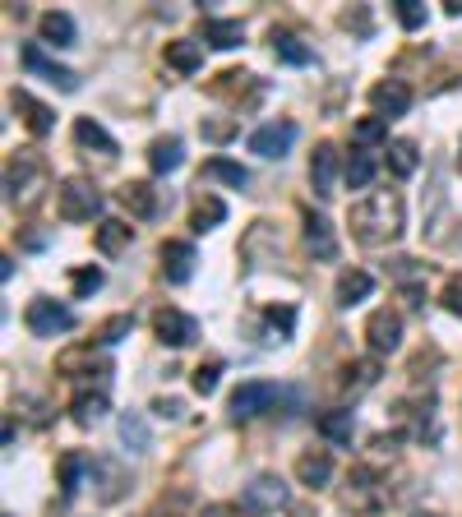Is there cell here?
<instances>
[{
  "label": "cell",
  "mask_w": 462,
  "mask_h": 517,
  "mask_svg": "<svg viewBox=\"0 0 462 517\" xmlns=\"http://www.w3.org/2000/svg\"><path fill=\"white\" fill-rule=\"evenodd\" d=\"M375 153H370V148H356L352 157H347V167H342V176H347V185H352V190H365V185L375 181Z\"/></svg>",
  "instance_id": "28"
},
{
  "label": "cell",
  "mask_w": 462,
  "mask_h": 517,
  "mask_svg": "<svg viewBox=\"0 0 462 517\" xmlns=\"http://www.w3.org/2000/svg\"><path fill=\"white\" fill-rule=\"evenodd\" d=\"M393 10H398V24L407 28V33H416V28H426V5H421V0H398Z\"/></svg>",
  "instance_id": "38"
},
{
  "label": "cell",
  "mask_w": 462,
  "mask_h": 517,
  "mask_svg": "<svg viewBox=\"0 0 462 517\" xmlns=\"http://www.w3.org/2000/svg\"><path fill=\"white\" fill-rule=\"evenodd\" d=\"M365 342H370V351L375 356H393V351L402 347V314L398 310H375L370 319H365Z\"/></svg>",
  "instance_id": "8"
},
{
  "label": "cell",
  "mask_w": 462,
  "mask_h": 517,
  "mask_svg": "<svg viewBox=\"0 0 462 517\" xmlns=\"http://www.w3.org/2000/svg\"><path fill=\"white\" fill-rule=\"evenodd\" d=\"M370 107H375L379 121H398L412 111V88L402 84V79H384V84L370 88Z\"/></svg>",
  "instance_id": "10"
},
{
  "label": "cell",
  "mask_w": 462,
  "mask_h": 517,
  "mask_svg": "<svg viewBox=\"0 0 462 517\" xmlns=\"http://www.w3.org/2000/svg\"><path fill=\"white\" fill-rule=\"evenodd\" d=\"M56 204H61L65 222H93L102 213V190L88 176H65L61 190H56Z\"/></svg>",
  "instance_id": "4"
},
{
  "label": "cell",
  "mask_w": 462,
  "mask_h": 517,
  "mask_svg": "<svg viewBox=\"0 0 462 517\" xmlns=\"http://www.w3.org/2000/svg\"><path fill=\"white\" fill-rule=\"evenodd\" d=\"M162 273L171 287H185L195 277V245L190 241H167L162 245Z\"/></svg>",
  "instance_id": "13"
},
{
  "label": "cell",
  "mask_w": 462,
  "mask_h": 517,
  "mask_svg": "<svg viewBox=\"0 0 462 517\" xmlns=\"http://www.w3.org/2000/svg\"><path fill=\"white\" fill-rule=\"evenodd\" d=\"M273 51H278L287 65H310L315 56H310V47H301L292 33H273Z\"/></svg>",
  "instance_id": "36"
},
{
  "label": "cell",
  "mask_w": 462,
  "mask_h": 517,
  "mask_svg": "<svg viewBox=\"0 0 462 517\" xmlns=\"http://www.w3.org/2000/svg\"><path fill=\"white\" fill-rule=\"evenodd\" d=\"M370 291H375V277L365 273V268H342L338 287H333V301H338V305H356V301H365Z\"/></svg>",
  "instance_id": "21"
},
{
  "label": "cell",
  "mask_w": 462,
  "mask_h": 517,
  "mask_svg": "<svg viewBox=\"0 0 462 517\" xmlns=\"http://www.w3.org/2000/svg\"><path fill=\"white\" fill-rule=\"evenodd\" d=\"M70 287H74V296H93V291H102V268H74Z\"/></svg>",
  "instance_id": "39"
},
{
  "label": "cell",
  "mask_w": 462,
  "mask_h": 517,
  "mask_svg": "<svg viewBox=\"0 0 462 517\" xmlns=\"http://www.w3.org/2000/svg\"><path fill=\"white\" fill-rule=\"evenodd\" d=\"M130 241H134V227L130 222H116V217H107V222H98V250L107 254H121V250H130Z\"/></svg>",
  "instance_id": "26"
},
{
  "label": "cell",
  "mask_w": 462,
  "mask_h": 517,
  "mask_svg": "<svg viewBox=\"0 0 462 517\" xmlns=\"http://www.w3.org/2000/svg\"><path fill=\"white\" fill-rule=\"evenodd\" d=\"M10 102H14V111L24 116V125L37 134V139H47V134L56 130V116H51V107H42V102H37L33 93H24V88H14Z\"/></svg>",
  "instance_id": "17"
},
{
  "label": "cell",
  "mask_w": 462,
  "mask_h": 517,
  "mask_svg": "<svg viewBox=\"0 0 462 517\" xmlns=\"http://www.w3.org/2000/svg\"><path fill=\"white\" fill-rule=\"evenodd\" d=\"M84 471H93V462H88L84 453H65L61 457V485H65V494H79V485H84Z\"/></svg>",
  "instance_id": "34"
},
{
  "label": "cell",
  "mask_w": 462,
  "mask_h": 517,
  "mask_svg": "<svg viewBox=\"0 0 462 517\" xmlns=\"http://www.w3.org/2000/svg\"><path fill=\"white\" fill-rule=\"evenodd\" d=\"M24 65H28L33 74H42V79H51V84L61 88V93H74V88H79V74L65 70V65H56V61H47L37 42H28V47H24Z\"/></svg>",
  "instance_id": "15"
},
{
  "label": "cell",
  "mask_w": 462,
  "mask_h": 517,
  "mask_svg": "<svg viewBox=\"0 0 462 517\" xmlns=\"http://www.w3.org/2000/svg\"><path fill=\"white\" fill-rule=\"evenodd\" d=\"M347 227L361 245H393L407 231V204H402L398 190H375L365 194L361 204H352Z\"/></svg>",
  "instance_id": "1"
},
{
  "label": "cell",
  "mask_w": 462,
  "mask_h": 517,
  "mask_svg": "<svg viewBox=\"0 0 462 517\" xmlns=\"http://www.w3.org/2000/svg\"><path fill=\"white\" fill-rule=\"evenodd\" d=\"M310 185H315L319 199H333V185H338V148L333 144H319L315 157H310Z\"/></svg>",
  "instance_id": "14"
},
{
  "label": "cell",
  "mask_w": 462,
  "mask_h": 517,
  "mask_svg": "<svg viewBox=\"0 0 462 517\" xmlns=\"http://www.w3.org/2000/svg\"><path fill=\"white\" fill-rule=\"evenodd\" d=\"M384 153H389V171H393V176H412V171L421 167V157H416L412 139H393Z\"/></svg>",
  "instance_id": "32"
},
{
  "label": "cell",
  "mask_w": 462,
  "mask_h": 517,
  "mask_svg": "<svg viewBox=\"0 0 462 517\" xmlns=\"http://www.w3.org/2000/svg\"><path fill=\"white\" fill-rule=\"evenodd\" d=\"M356 144L361 148H375V144H384L389 139V121H379V116H365V121H356Z\"/></svg>",
  "instance_id": "37"
},
{
  "label": "cell",
  "mask_w": 462,
  "mask_h": 517,
  "mask_svg": "<svg viewBox=\"0 0 462 517\" xmlns=\"http://www.w3.org/2000/svg\"><path fill=\"white\" fill-rule=\"evenodd\" d=\"M305 250L315 259H338V236L324 213H305Z\"/></svg>",
  "instance_id": "16"
},
{
  "label": "cell",
  "mask_w": 462,
  "mask_h": 517,
  "mask_svg": "<svg viewBox=\"0 0 462 517\" xmlns=\"http://www.w3.org/2000/svg\"><path fill=\"white\" fill-rule=\"evenodd\" d=\"M287 499H292V490H287L282 476H255V481L241 490V508L245 513H259V517L287 508Z\"/></svg>",
  "instance_id": "7"
},
{
  "label": "cell",
  "mask_w": 462,
  "mask_h": 517,
  "mask_svg": "<svg viewBox=\"0 0 462 517\" xmlns=\"http://www.w3.org/2000/svg\"><path fill=\"white\" fill-rule=\"evenodd\" d=\"M384 504H389V490H384V481H379V471H370V467L347 471V485H342V508H347V513L375 517Z\"/></svg>",
  "instance_id": "3"
},
{
  "label": "cell",
  "mask_w": 462,
  "mask_h": 517,
  "mask_svg": "<svg viewBox=\"0 0 462 517\" xmlns=\"http://www.w3.org/2000/svg\"><path fill=\"white\" fill-rule=\"evenodd\" d=\"M282 402V388L268 384V379H250V384H241L236 393H231V421H255V416H264V411H273Z\"/></svg>",
  "instance_id": "5"
},
{
  "label": "cell",
  "mask_w": 462,
  "mask_h": 517,
  "mask_svg": "<svg viewBox=\"0 0 462 517\" xmlns=\"http://www.w3.org/2000/svg\"><path fill=\"white\" fill-rule=\"evenodd\" d=\"M125 208H130V217H139V222H148V217H158L162 213V194L153 190L148 181H130L121 194H116Z\"/></svg>",
  "instance_id": "18"
},
{
  "label": "cell",
  "mask_w": 462,
  "mask_h": 517,
  "mask_svg": "<svg viewBox=\"0 0 462 517\" xmlns=\"http://www.w3.org/2000/svg\"><path fill=\"white\" fill-rule=\"evenodd\" d=\"M185 162V144L176 139V134H162V139H153V148H148V167L158 171V176H171V171Z\"/></svg>",
  "instance_id": "24"
},
{
  "label": "cell",
  "mask_w": 462,
  "mask_h": 517,
  "mask_svg": "<svg viewBox=\"0 0 462 517\" xmlns=\"http://www.w3.org/2000/svg\"><path fill=\"white\" fill-rule=\"evenodd\" d=\"M153 411H158V416H181V402H176V397H158Z\"/></svg>",
  "instance_id": "43"
},
{
  "label": "cell",
  "mask_w": 462,
  "mask_h": 517,
  "mask_svg": "<svg viewBox=\"0 0 462 517\" xmlns=\"http://www.w3.org/2000/svg\"><path fill=\"white\" fill-rule=\"evenodd\" d=\"M107 411H111L107 393H79V397H74V402H70V416H74V425H84V430H88V425H98L102 416H107Z\"/></svg>",
  "instance_id": "27"
},
{
  "label": "cell",
  "mask_w": 462,
  "mask_h": 517,
  "mask_svg": "<svg viewBox=\"0 0 462 517\" xmlns=\"http://www.w3.org/2000/svg\"><path fill=\"white\" fill-rule=\"evenodd\" d=\"M416 517H435V513H416Z\"/></svg>",
  "instance_id": "45"
},
{
  "label": "cell",
  "mask_w": 462,
  "mask_h": 517,
  "mask_svg": "<svg viewBox=\"0 0 462 517\" xmlns=\"http://www.w3.org/2000/svg\"><path fill=\"white\" fill-rule=\"evenodd\" d=\"M218 222H227V204H222L218 194H204L195 204V217H190V227L195 231H213Z\"/></svg>",
  "instance_id": "31"
},
{
  "label": "cell",
  "mask_w": 462,
  "mask_h": 517,
  "mask_svg": "<svg viewBox=\"0 0 462 517\" xmlns=\"http://www.w3.org/2000/svg\"><path fill=\"white\" fill-rule=\"evenodd\" d=\"M74 144H79V148H93V153H102V157H116V153H121V144H116V139H111V134L102 130L93 116H79V121H74Z\"/></svg>",
  "instance_id": "22"
},
{
  "label": "cell",
  "mask_w": 462,
  "mask_h": 517,
  "mask_svg": "<svg viewBox=\"0 0 462 517\" xmlns=\"http://www.w3.org/2000/svg\"><path fill=\"white\" fill-rule=\"evenodd\" d=\"M199 517H241V513H236V508H231V504H208Z\"/></svg>",
  "instance_id": "44"
},
{
  "label": "cell",
  "mask_w": 462,
  "mask_h": 517,
  "mask_svg": "<svg viewBox=\"0 0 462 517\" xmlns=\"http://www.w3.org/2000/svg\"><path fill=\"white\" fill-rule=\"evenodd\" d=\"M42 181H47V162L33 153V148H19V153L5 162V199L19 208H28L37 199V190H42Z\"/></svg>",
  "instance_id": "2"
},
{
  "label": "cell",
  "mask_w": 462,
  "mask_h": 517,
  "mask_svg": "<svg viewBox=\"0 0 462 517\" xmlns=\"http://www.w3.org/2000/svg\"><path fill=\"white\" fill-rule=\"evenodd\" d=\"M347 379H342V388H352V393H365V388H375L379 384V365L375 361H356V365H347Z\"/></svg>",
  "instance_id": "35"
},
{
  "label": "cell",
  "mask_w": 462,
  "mask_h": 517,
  "mask_svg": "<svg viewBox=\"0 0 462 517\" xmlns=\"http://www.w3.org/2000/svg\"><path fill=\"white\" fill-rule=\"evenodd\" d=\"M352 430H356V421H352V411H324L319 416V434L329 439V444H352Z\"/></svg>",
  "instance_id": "29"
},
{
  "label": "cell",
  "mask_w": 462,
  "mask_h": 517,
  "mask_svg": "<svg viewBox=\"0 0 462 517\" xmlns=\"http://www.w3.org/2000/svg\"><path fill=\"white\" fill-rule=\"evenodd\" d=\"M292 144H296V125L292 121H268V125H259V130L250 134V153H259V157H282Z\"/></svg>",
  "instance_id": "11"
},
{
  "label": "cell",
  "mask_w": 462,
  "mask_h": 517,
  "mask_svg": "<svg viewBox=\"0 0 462 517\" xmlns=\"http://www.w3.org/2000/svg\"><path fill=\"white\" fill-rule=\"evenodd\" d=\"M130 328H134L130 314H116V319H107V324L98 328V342H107V347H111V342H121V337L130 333Z\"/></svg>",
  "instance_id": "40"
},
{
  "label": "cell",
  "mask_w": 462,
  "mask_h": 517,
  "mask_svg": "<svg viewBox=\"0 0 462 517\" xmlns=\"http://www.w3.org/2000/svg\"><path fill=\"white\" fill-rule=\"evenodd\" d=\"M24 324L33 337H56V333H70L74 328V310H65V305L51 301V296H37V301H28Z\"/></svg>",
  "instance_id": "6"
},
{
  "label": "cell",
  "mask_w": 462,
  "mask_h": 517,
  "mask_svg": "<svg viewBox=\"0 0 462 517\" xmlns=\"http://www.w3.org/2000/svg\"><path fill=\"white\" fill-rule=\"evenodd\" d=\"M218 374H222V365H218V361H208V365H199V370H195V393H199V397H208V393H218Z\"/></svg>",
  "instance_id": "41"
},
{
  "label": "cell",
  "mask_w": 462,
  "mask_h": 517,
  "mask_svg": "<svg viewBox=\"0 0 462 517\" xmlns=\"http://www.w3.org/2000/svg\"><path fill=\"white\" fill-rule=\"evenodd\" d=\"M56 370H61L65 379H84V374H93V379H107L111 361H107V356H98L93 347H74V351H65L61 361H56Z\"/></svg>",
  "instance_id": "12"
},
{
  "label": "cell",
  "mask_w": 462,
  "mask_h": 517,
  "mask_svg": "<svg viewBox=\"0 0 462 517\" xmlns=\"http://www.w3.org/2000/svg\"><path fill=\"white\" fill-rule=\"evenodd\" d=\"M153 333H158L162 347H190L199 337V319L195 314H185V310H158L153 314Z\"/></svg>",
  "instance_id": "9"
},
{
  "label": "cell",
  "mask_w": 462,
  "mask_h": 517,
  "mask_svg": "<svg viewBox=\"0 0 462 517\" xmlns=\"http://www.w3.org/2000/svg\"><path fill=\"white\" fill-rule=\"evenodd\" d=\"M5 517H10V513H5Z\"/></svg>",
  "instance_id": "46"
},
{
  "label": "cell",
  "mask_w": 462,
  "mask_h": 517,
  "mask_svg": "<svg viewBox=\"0 0 462 517\" xmlns=\"http://www.w3.org/2000/svg\"><path fill=\"white\" fill-rule=\"evenodd\" d=\"M444 310L462 319V277H449V287H444Z\"/></svg>",
  "instance_id": "42"
},
{
  "label": "cell",
  "mask_w": 462,
  "mask_h": 517,
  "mask_svg": "<svg viewBox=\"0 0 462 517\" xmlns=\"http://www.w3.org/2000/svg\"><path fill=\"white\" fill-rule=\"evenodd\" d=\"M121 439L130 453H148V448H153V434H148V421L139 411H125L121 416Z\"/></svg>",
  "instance_id": "30"
},
{
  "label": "cell",
  "mask_w": 462,
  "mask_h": 517,
  "mask_svg": "<svg viewBox=\"0 0 462 517\" xmlns=\"http://www.w3.org/2000/svg\"><path fill=\"white\" fill-rule=\"evenodd\" d=\"M296 481L310 485V490H319V485L333 481V457L324 453V448H310V453L296 457Z\"/></svg>",
  "instance_id": "19"
},
{
  "label": "cell",
  "mask_w": 462,
  "mask_h": 517,
  "mask_svg": "<svg viewBox=\"0 0 462 517\" xmlns=\"http://www.w3.org/2000/svg\"><path fill=\"white\" fill-rule=\"evenodd\" d=\"M37 33H42V42H47V47H74L79 28H74V19L65 10H47L42 19H37Z\"/></svg>",
  "instance_id": "20"
},
{
  "label": "cell",
  "mask_w": 462,
  "mask_h": 517,
  "mask_svg": "<svg viewBox=\"0 0 462 517\" xmlns=\"http://www.w3.org/2000/svg\"><path fill=\"white\" fill-rule=\"evenodd\" d=\"M204 42L218 51H231L245 42V24L241 19H204Z\"/></svg>",
  "instance_id": "25"
},
{
  "label": "cell",
  "mask_w": 462,
  "mask_h": 517,
  "mask_svg": "<svg viewBox=\"0 0 462 517\" xmlns=\"http://www.w3.org/2000/svg\"><path fill=\"white\" fill-rule=\"evenodd\" d=\"M204 176H213V181H227V185H250V171L241 167V162H227V157H208L204 162Z\"/></svg>",
  "instance_id": "33"
},
{
  "label": "cell",
  "mask_w": 462,
  "mask_h": 517,
  "mask_svg": "<svg viewBox=\"0 0 462 517\" xmlns=\"http://www.w3.org/2000/svg\"><path fill=\"white\" fill-rule=\"evenodd\" d=\"M162 56H167V65L176 74H199V70H204V47H199V42H190V37H176V42H167V51H162Z\"/></svg>",
  "instance_id": "23"
}]
</instances>
